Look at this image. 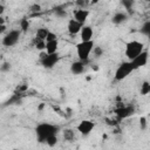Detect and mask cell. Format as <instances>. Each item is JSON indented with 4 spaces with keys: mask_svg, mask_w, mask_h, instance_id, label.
<instances>
[{
    "mask_svg": "<svg viewBox=\"0 0 150 150\" xmlns=\"http://www.w3.org/2000/svg\"><path fill=\"white\" fill-rule=\"evenodd\" d=\"M59 127L50 124V123H40L38 124V127L35 128V132H36V138L40 143H45L46 139L52 136V135H57L59 131Z\"/></svg>",
    "mask_w": 150,
    "mask_h": 150,
    "instance_id": "1",
    "label": "cell"
},
{
    "mask_svg": "<svg viewBox=\"0 0 150 150\" xmlns=\"http://www.w3.org/2000/svg\"><path fill=\"white\" fill-rule=\"evenodd\" d=\"M144 50V45L139 41H136V40H131L129 42L125 43V50H124V54L128 59V61H131L134 60L137 55H139Z\"/></svg>",
    "mask_w": 150,
    "mask_h": 150,
    "instance_id": "2",
    "label": "cell"
},
{
    "mask_svg": "<svg viewBox=\"0 0 150 150\" xmlns=\"http://www.w3.org/2000/svg\"><path fill=\"white\" fill-rule=\"evenodd\" d=\"M94 47H95L94 41H81V42H79L76 45V54H77L80 61H82V62L88 61Z\"/></svg>",
    "mask_w": 150,
    "mask_h": 150,
    "instance_id": "3",
    "label": "cell"
},
{
    "mask_svg": "<svg viewBox=\"0 0 150 150\" xmlns=\"http://www.w3.org/2000/svg\"><path fill=\"white\" fill-rule=\"evenodd\" d=\"M134 71V68L130 63V61H125V62H122L117 68H116V71H115V81H122L124 80L127 76H129L131 73Z\"/></svg>",
    "mask_w": 150,
    "mask_h": 150,
    "instance_id": "4",
    "label": "cell"
},
{
    "mask_svg": "<svg viewBox=\"0 0 150 150\" xmlns=\"http://www.w3.org/2000/svg\"><path fill=\"white\" fill-rule=\"evenodd\" d=\"M59 54L57 53H54V54H47L46 52L45 53H41L40 54V63L42 64V67L47 68V69H52L57 62H59Z\"/></svg>",
    "mask_w": 150,
    "mask_h": 150,
    "instance_id": "5",
    "label": "cell"
},
{
    "mask_svg": "<svg viewBox=\"0 0 150 150\" xmlns=\"http://www.w3.org/2000/svg\"><path fill=\"white\" fill-rule=\"evenodd\" d=\"M20 34H21L20 29H12V30H9L2 38V45L5 47H13L14 45L18 43V41L20 39Z\"/></svg>",
    "mask_w": 150,
    "mask_h": 150,
    "instance_id": "6",
    "label": "cell"
},
{
    "mask_svg": "<svg viewBox=\"0 0 150 150\" xmlns=\"http://www.w3.org/2000/svg\"><path fill=\"white\" fill-rule=\"evenodd\" d=\"M95 128V123L90 120H82L77 125H76V130L82 135V136H88L93 129Z\"/></svg>",
    "mask_w": 150,
    "mask_h": 150,
    "instance_id": "7",
    "label": "cell"
},
{
    "mask_svg": "<svg viewBox=\"0 0 150 150\" xmlns=\"http://www.w3.org/2000/svg\"><path fill=\"white\" fill-rule=\"evenodd\" d=\"M148 57H149L148 50H143L139 55H137L134 60H131L130 63H131L134 70H135V69H138V68H141V67H144V66L148 63Z\"/></svg>",
    "mask_w": 150,
    "mask_h": 150,
    "instance_id": "8",
    "label": "cell"
},
{
    "mask_svg": "<svg viewBox=\"0 0 150 150\" xmlns=\"http://www.w3.org/2000/svg\"><path fill=\"white\" fill-rule=\"evenodd\" d=\"M134 112H135V108H134L132 105H121L120 108H117V109L115 110V114H116V116H117L120 120L128 118V117H130Z\"/></svg>",
    "mask_w": 150,
    "mask_h": 150,
    "instance_id": "9",
    "label": "cell"
},
{
    "mask_svg": "<svg viewBox=\"0 0 150 150\" xmlns=\"http://www.w3.org/2000/svg\"><path fill=\"white\" fill-rule=\"evenodd\" d=\"M89 16V11L86 9V8H79V9H75L74 11V20L77 21L81 25H84V22L87 21Z\"/></svg>",
    "mask_w": 150,
    "mask_h": 150,
    "instance_id": "10",
    "label": "cell"
},
{
    "mask_svg": "<svg viewBox=\"0 0 150 150\" xmlns=\"http://www.w3.org/2000/svg\"><path fill=\"white\" fill-rule=\"evenodd\" d=\"M93 28L90 26L83 25L81 30H80V36H81V41H93Z\"/></svg>",
    "mask_w": 150,
    "mask_h": 150,
    "instance_id": "11",
    "label": "cell"
},
{
    "mask_svg": "<svg viewBox=\"0 0 150 150\" xmlns=\"http://www.w3.org/2000/svg\"><path fill=\"white\" fill-rule=\"evenodd\" d=\"M82 26H83V25L79 23V22L75 21L74 19H69L68 25H67V30H68V33H69L70 35H76V34L80 33Z\"/></svg>",
    "mask_w": 150,
    "mask_h": 150,
    "instance_id": "12",
    "label": "cell"
},
{
    "mask_svg": "<svg viewBox=\"0 0 150 150\" xmlns=\"http://www.w3.org/2000/svg\"><path fill=\"white\" fill-rule=\"evenodd\" d=\"M84 70H86V62H82L80 60L73 62L70 66V71L74 75H80V74L84 73Z\"/></svg>",
    "mask_w": 150,
    "mask_h": 150,
    "instance_id": "13",
    "label": "cell"
},
{
    "mask_svg": "<svg viewBox=\"0 0 150 150\" xmlns=\"http://www.w3.org/2000/svg\"><path fill=\"white\" fill-rule=\"evenodd\" d=\"M127 19H128V15H127L125 12H117V13H115V14L112 15L111 21H112V23H115V25H120V23L125 22Z\"/></svg>",
    "mask_w": 150,
    "mask_h": 150,
    "instance_id": "14",
    "label": "cell"
},
{
    "mask_svg": "<svg viewBox=\"0 0 150 150\" xmlns=\"http://www.w3.org/2000/svg\"><path fill=\"white\" fill-rule=\"evenodd\" d=\"M57 48H59V41L57 40L48 41V42H46V49H45V52L47 54H54V53H57Z\"/></svg>",
    "mask_w": 150,
    "mask_h": 150,
    "instance_id": "15",
    "label": "cell"
},
{
    "mask_svg": "<svg viewBox=\"0 0 150 150\" xmlns=\"http://www.w3.org/2000/svg\"><path fill=\"white\" fill-rule=\"evenodd\" d=\"M49 32H50V30H49L48 28H45V27L38 28V30H36V36H35V38L39 39V40H43V41H45Z\"/></svg>",
    "mask_w": 150,
    "mask_h": 150,
    "instance_id": "16",
    "label": "cell"
},
{
    "mask_svg": "<svg viewBox=\"0 0 150 150\" xmlns=\"http://www.w3.org/2000/svg\"><path fill=\"white\" fill-rule=\"evenodd\" d=\"M62 135H63V138L66 141H68V142H71L75 138V131L73 129H69V128L68 129H64L62 131Z\"/></svg>",
    "mask_w": 150,
    "mask_h": 150,
    "instance_id": "17",
    "label": "cell"
},
{
    "mask_svg": "<svg viewBox=\"0 0 150 150\" xmlns=\"http://www.w3.org/2000/svg\"><path fill=\"white\" fill-rule=\"evenodd\" d=\"M150 93V83L148 81H144L142 84H141V95L145 96Z\"/></svg>",
    "mask_w": 150,
    "mask_h": 150,
    "instance_id": "18",
    "label": "cell"
},
{
    "mask_svg": "<svg viewBox=\"0 0 150 150\" xmlns=\"http://www.w3.org/2000/svg\"><path fill=\"white\" fill-rule=\"evenodd\" d=\"M34 46H35V48L38 49V50H45L46 49V41H43V40H39V39H36L35 38V40H34Z\"/></svg>",
    "mask_w": 150,
    "mask_h": 150,
    "instance_id": "19",
    "label": "cell"
},
{
    "mask_svg": "<svg viewBox=\"0 0 150 150\" xmlns=\"http://www.w3.org/2000/svg\"><path fill=\"white\" fill-rule=\"evenodd\" d=\"M48 146H55L56 144H57V135H52V136H49L47 139H46V142H45Z\"/></svg>",
    "mask_w": 150,
    "mask_h": 150,
    "instance_id": "20",
    "label": "cell"
},
{
    "mask_svg": "<svg viewBox=\"0 0 150 150\" xmlns=\"http://www.w3.org/2000/svg\"><path fill=\"white\" fill-rule=\"evenodd\" d=\"M141 33L144 35H150V21H145L141 28Z\"/></svg>",
    "mask_w": 150,
    "mask_h": 150,
    "instance_id": "21",
    "label": "cell"
},
{
    "mask_svg": "<svg viewBox=\"0 0 150 150\" xmlns=\"http://www.w3.org/2000/svg\"><path fill=\"white\" fill-rule=\"evenodd\" d=\"M20 28L22 32H27V29L29 28V21L27 19H22L20 21Z\"/></svg>",
    "mask_w": 150,
    "mask_h": 150,
    "instance_id": "22",
    "label": "cell"
},
{
    "mask_svg": "<svg viewBox=\"0 0 150 150\" xmlns=\"http://www.w3.org/2000/svg\"><path fill=\"white\" fill-rule=\"evenodd\" d=\"M93 53H94V56L95 57H100L103 55V49L101 47H94L93 48Z\"/></svg>",
    "mask_w": 150,
    "mask_h": 150,
    "instance_id": "23",
    "label": "cell"
},
{
    "mask_svg": "<svg viewBox=\"0 0 150 150\" xmlns=\"http://www.w3.org/2000/svg\"><path fill=\"white\" fill-rule=\"evenodd\" d=\"M55 15L59 16V18H64L67 15V12L64 9H62V8H56L55 9Z\"/></svg>",
    "mask_w": 150,
    "mask_h": 150,
    "instance_id": "24",
    "label": "cell"
},
{
    "mask_svg": "<svg viewBox=\"0 0 150 150\" xmlns=\"http://www.w3.org/2000/svg\"><path fill=\"white\" fill-rule=\"evenodd\" d=\"M53 40H57V36H56V34H55V33H53V32H49L45 41H46V42H48V41H53Z\"/></svg>",
    "mask_w": 150,
    "mask_h": 150,
    "instance_id": "25",
    "label": "cell"
},
{
    "mask_svg": "<svg viewBox=\"0 0 150 150\" xmlns=\"http://www.w3.org/2000/svg\"><path fill=\"white\" fill-rule=\"evenodd\" d=\"M11 69V63L9 62H4L1 66H0V70L1 71H8Z\"/></svg>",
    "mask_w": 150,
    "mask_h": 150,
    "instance_id": "26",
    "label": "cell"
},
{
    "mask_svg": "<svg viewBox=\"0 0 150 150\" xmlns=\"http://www.w3.org/2000/svg\"><path fill=\"white\" fill-rule=\"evenodd\" d=\"M139 127H141L142 130L146 129V118L145 117H141L139 118Z\"/></svg>",
    "mask_w": 150,
    "mask_h": 150,
    "instance_id": "27",
    "label": "cell"
},
{
    "mask_svg": "<svg viewBox=\"0 0 150 150\" xmlns=\"http://www.w3.org/2000/svg\"><path fill=\"white\" fill-rule=\"evenodd\" d=\"M132 1H122V5L128 9V11H130L131 9V6H132Z\"/></svg>",
    "mask_w": 150,
    "mask_h": 150,
    "instance_id": "28",
    "label": "cell"
},
{
    "mask_svg": "<svg viewBox=\"0 0 150 150\" xmlns=\"http://www.w3.org/2000/svg\"><path fill=\"white\" fill-rule=\"evenodd\" d=\"M30 9H32L33 12H39V11L41 9V6H40V5H38V4H34V5H32V6H30Z\"/></svg>",
    "mask_w": 150,
    "mask_h": 150,
    "instance_id": "29",
    "label": "cell"
},
{
    "mask_svg": "<svg viewBox=\"0 0 150 150\" xmlns=\"http://www.w3.org/2000/svg\"><path fill=\"white\" fill-rule=\"evenodd\" d=\"M4 12H5V6L2 4H0V16L4 14Z\"/></svg>",
    "mask_w": 150,
    "mask_h": 150,
    "instance_id": "30",
    "label": "cell"
},
{
    "mask_svg": "<svg viewBox=\"0 0 150 150\" xmlns=\"http://www.w3.org/2000/svg\"><path fill=\"white\" fill-rule=\"evenodd\" d=\"M5 29H6V26H5V25H0V35L2 34V32H4Z\"/></svg>",
    "mask_w": 150,
    "mask_h": 150,
    "instance_id": "31",
    "label": "cell"
},
{
    "mask_svg": "<svg viewBox=\"0 0 150 150\" xmlns=\"http://www.w3.org/2000/svg\"><path fill=\"white\" fill-rule=\"evenodd\" d=\"M0 25H5V20H4V18H1V16H0Z\"/></svg>",
    "mask_w": 150,
    "mask_h": 150,
    "instance_id": "32",
    "label": "cell"
}]
</instances>
